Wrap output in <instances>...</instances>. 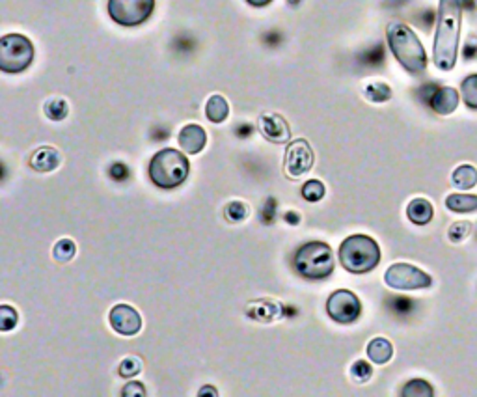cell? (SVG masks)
<instances>
[{
    "label": "cell",
    "mask_w": 477,
    "mask_h": 397,
    "mask_svg": "<svg viewBox=\"0 0 477 397\" xmlns=\"http://www.w3.org/2000/svg\"><path fill=\"white\" fill-rule=\"evenodd\" d=\"M462 0H440L438 6L437 35H434V66L451 71L457 64L459 38H461Z\"/></svg>",
    "instance_id": "obj_1"
},
{
    "label": "cell",
    "mask_w": 477,
    "mask_h": 397,
    "mask_svg": "<svg viewBox=\"0 0 477 397\" xmlns=\"http://www.w3.org/2000/svg\"><path fill=\"white\" fill-rule=\"evenodd\" d=\"M388 45L395 60L401 64L410 75H422L427 69V55L422 41L412 32L410 26L403 23H390L386 30Z\"/></svg>",
    "instance_id": "obj_2"
},
{
    "label": "cell",
    "mask_w": 477,
    "mask_h": 397,
    "mask_svg": "<svg viewBox=\"0 0 477 397\" xmlns=\"http://www.w3.org/2000/svg\"><path fill=\"white\" fill-rule=\"evenodd\" d=\"M191 172V162L183 155L181 151L174 150V147H166L159 153L153 155L147 168L151 183L159 189H177L179 185L185 183Z\"/></svg>",
    "instance_id": "obj_3"
},
{
    "label": "cell",
    "mask_w": 477,
    "mask_h": 397,
    "mask_svg": "<svg viewBox=\"0 0 477 397\" xmlns=\"http://www.w3.org/2000/svg\"><path fill=\"white\" fill-rule=\"evenodd\" d=\"M337 256L345 271L352 274H366L381 262V248L373 237L358 233V235L347 237L339 247Z\"/></svg>",
    "instance_id": "obj_4"
},
{
    "label": "cell",
    "mask_w": 477,
    "mask_h": 397,
    "mask_svg": "<svg viewBox=\"0 0 477 397\" xmlns=\"http://www.w3.org/2000/svg\"><path fill=\"white\" fill-rule=\"evenodd\" d=\"M295 271L306 280H325L334 272V254L327 242L312 241L296 250Z\"/></svg>",
    "instance_id": "obj_5"
},
{
    "label": "cell",
    "mask_w": 477,
    "mask_h": 397,
    "mask_svg": "<svg viewBox=\"0 0 477 397\" xmlns=\"http://www.w3.org/2000/svg\"><path fill=\"white\" fill-rule=\"evenodd\" d=\"M34 62V45L23 34H6L0 40V69L10 75L23 73Z\"/></svg>",
    "instance_id": "obj_6"
},
{
    "label": "cell",
    "mask_w": 477,
    "mask_h": 397,
    "mask_svg": "<svg viewBox=\"0 0 477 397\" xmlns=\"http://www.w3.org/2000/svg\"><path fill=\"white\" fill-rule=\"evenodd\" d=\"M108 16L120 26L144 25L155 10V0H108Z\"/></svg>",
    "instance_id": "obj_7"
},
{
    "label": "cell",
    "mask_w": 477,
    "mask_h": 397,
    "mask_svg": "<svg viewBox=\"0 0 477 397\" xmlns=\"http://www.w3.org/2000/svg\"><path fill=\"white\" fill-rule=\"evenodd\" d=\"M384 281L397 291H416L431 286L432 278L410 263H393L384 274Z\"/></svg>",
    "instance_id": "obj_8"
},
{
    "label": "cell",
    "mask_w": 477,
    "mask_h": 397,
    "mask_svg": "<svg viewBox=\"0 0 477 397\" xmlns=\"http://www.w3.org/2000/svg\"><path fill=\"white\" fill-rule=\"evenodd\" d=\"M327 312L337 325H352L362 315V302L349 289H337L328 297Z\"/></svg>",
    "instance_id": "obj_9"
},
{
    "label": "cell",
    "mask_w": 477,
    "mask_h": 397,
    "mask_svg": "<svg viewBox=\"0 0 477 397\" xmlns=\"http://www.w3.org/2000/svg\"><path fill=\"white\" fill-rule=\"evenodd\" d=\"M315 155H313L312 146L308 144L304 138H296L291 144H287L286 159H284V172L287 177L296 179V177L304 176L313 168Z\"/></svg>",
    "instance_id": "obj_10"
},
{
    "label": "cell",
    "mask_w": 477,
    "mask_h": 397,
    "mask_svg": "<svg viewBox=\"0 0 477 397\" xmlns=\"http://www.w3.org/2000/svg\"><path fill=\"white\" fill-rule=\"evenodd\" d=\"M108 323L120 336H136L142 328V317L129 304H116L108 313Z\"/></svg>",
    "instance_id": "obj_11"
},
{
    "label": "cell",
    "mask_w": 477,
    "mask_h": 397,
    "mask_svg": "<svg viewBox=\"0 0 477 397\" xmlns=\"http://www.w3.org/2000/svg\"><path fill=\"white\" fill-rule=\"evenodd\" d=\"M257 129L263 135V138L272 144H287L291 140V129L286 118L276 112H266L257 120Z\"/></svg>",
    "instance_id": "obj_12"
},
{
    "label": "cell",
    "mask_w": 477,
    "mask_h": 397,
    "mask_svg": "<svg viewBox=\"0 0 477 397\" xmlns=\"http://www.w3.org/2000/svg\"><path fill=\"white\" fill-rule=\"evenodd\" d=\"M177 142H179V147H181L185 153H191V155H196L200 153L207 144V135L206 129L198 123H189L179 131L177 135Z\"/></svg>",
    "instance_id": "obj_13"
},
{
    "label": "cell",
    "mask_w": 477,
    "mask_h": 397,
    "mask_svg": "<svg viewBox=\"0 0 477 397\" xmlns=\"http://www.w3.org/2000/svg\"><path fill=\"white\" fill-rule=\"evenodd\" d=\"M431 103V108L440 116H447V114H453L457 111L459 106V94L455 88L451 86H442V88H437L434 94L429 99Z\"/></svg>",
    "instance_id": "obj_14"
},
{
    "label": "cell",
    "mask_w": 477,
    "mask_h": 397,
    "mask_svg": "<svg viewBox=\"0 0 477 397\" xmlns=\"http://www.w3.org/2000/svg\"><path fill=\"white\" fill-rule=\"evenodd\" d=\"M62 162L60 151L55 150L50 146L38 147V150L32 153L30 157V168L40 174H49V172H55Z\"/></svg>",
    "instance_id": "obj_15"
},
{
    "label": "cell",
    "mask_w": 477,
    "mask_h": 397,
    "mask_svg": "<svg viewBox=\"0 0 477 397\" xmlns=\"http://www.w3.org/2000/svg\"><path fill=\"white\" fill-rule=\"evenodd\" d=\"M248 315L259 323H272L280 317V304L274 301H257L248 306Z\"/></svg>",
    "instance_id": "obj_16"
},
{
    "label": "cell",
    "mask_w": 477,
    "mask_h": 397,
    "mask_svg": "<svg viewBox=\"0 0 477 397\" xmlns=\"http://www.w3.org/2000/svg\"><path fill=\"white\" fill-rule=\"evenodd\" d=\"M432 215H434V209H432L431 201L425 200V198H416L412 200L407 207V216L408 220L417 224V226H425L432 220Z\"/></svg>",
    "instance_id": "obj_17"
},
{
    "label": "cell",
    "mask_w": 477,
    "mask_h": 397,
    "mask_svg": "<svg viewBox=\"0 0 477 397\" xmlns=\"http://www.w3.org/2000/svg\"><path fill=\"white\" fill-rule=\"evenodd\" d=\"M367 357L373 364L390 362L393 357L392 343L388 342L386 337H373L371 342L367 343Z\"/></svg>",
    "instance_id": "obj_18"
},
{
    "label": "cell",
    "mask_w": 477,
    "mask_h": 397,
    "mask_svg": "<svg viewBox=\"0 0 477 397\" xmlns=\"http://www.w3.org/2000/svg\"><path fill=\"white\" fill-rule=\"evenodd\" d=\"M206 116L213 123H222L230 116V105L222 96H211L206 103Z\"/></svg>",
    "instance_id": "obj_19"
},
{
    "label": "cell",
    "mask_w": 477,
    "mask_h": 397,
    "mask_svg": "<svg viewBox=\"0 0 477 397\" xmlns=\"http://www.w3.org/2000/svg\"><path fill=\"white\" fill-rule=\"evenodd\" d=\"M446 207L453 213L477 211V196L473 194H451L446 198Z\"/></svg>",
    "instance_id": "obj_20"
},
{
    "label": "cell",
    "mask_w": 477,
    "mask_h": 397,
    "mask_svg": "<svg viewBox=\"0 0 477 397\" xmlns=\"http://www.w3.org/2000/svg\"><path fill=\"white\" fill-rule=\"evenodd\" d=\"M453 185L457 186V189H462V191H468V189H472L476 186L477 183V170L473 166L470 164H462L459 168H455L451 176Z\"/></svg>",
    "instance_id": "obj_21"
},
{
    "label": "cell",
    "mask_w": 477,
    "mask_h": 397,
    "mask_svg": "<svg viewBox=\"0 0 477 397\" xmlns=\"http://www.w3.org/2000/svg\"><path fill=\"white\" fill-rule=\"evenodd\" d=\"M401 396L405 397H432L434 396V390L429 384L427 381L423 379H412L408 381L401 390Z\"/></svg>",
    "instance_id": "obj_22"
},
{
    "label": "cell",
    "mask_w": 477,
    "mask_h": 397,
    "mask_svg": "<svg viewBox=\"0 0 477 397\" xmlns=\"http://www.w3.org/2000/svg\"><path fill=\"white\" fill-rule=\"evenodd\" d=\"M364 96L373 103H386L392 97V88L386 82H369L364 88Z\"/></svg>",
    "instance_id": "obj_23"
},
{
    "label": "cell",
    "mask_w": 477,
    "mask_h": 397,
    "mask_svg": "<svg viewBox=\"0 0 477 397\" xmlns=\"http://www.w3.org/2000/svg\"><path fill=\"white\" fill-rule=\"evenodd\" d=\"M75 254H77V245L71 241V239H60V241L55 245V248H52V257L60 263L71 262V259L75 257Z\"/></svg>",
    "instance_id": "obj_24"
},
{
    "label": "cell",
    "mask_w": 477,
    "mask_h": 397,
    "mask_svg": "<svg viewBox=\"0 0 477 397\" xmlns=\"http://www.w3.org/2000/svg\"><path fill=\"white\" fill-rule=\"evenodd\" d=\"M43 111H45V116L49 120L62 121L66 120L67 114H69V106H67V103L64 99H50L45 103Z\"/></svg>",
    "instance_id": "obj_25"
},
{
    "label": "cell",
    "mask_w": 477,
    "mask_h": 397,
    "mask_svg": "<svg viewBox=\"0 0 477 397\" xmlns=\"http://www.w3.org/2000/svg\"><path fill=\"white\" fill-rule=\"evenodd\" d=\"M461 91H462V99H464L466 106L476 108L477 111V73L466 77V79L462 81Z\"/></svg>",
    "instance_id": "obj_26"
},
{
    "label": "cell",
    "mask_w": 477,
    "mask_h": 397,
    "mask_svg": "<svg viewBox=\"0 0 477 397\" xmlns=\"http://www.w3.org/2000/svg\"><path fill=\"white\" fill-rule=\"evenodd\" d=\"M302 198L306 201H319L322 200V196H325V192H327V189H325V185H322L321 181H317V179H312V181H308L302 185Z\"/></svg>",
    "instance_id": "obj_27"
},
{
    "label": "cell",
    "mask_w": 477,
    "mask_h": 397,
    "mask_svg": "<svg viewBox=\"0 0 477 397\" xmlns=\"http://www.w3.org/2000/svg\"><path fill=\"white\" fill-rule=\"evenodd\" d=\"M142 371V360L138 357H127L125 360H121L118 373L123 379H133Z\"/></svg>",
    "instance_id": "obj_28"
},
{
    "label": "cell",
    "mask_w": 477,
    "mask_h": 397,
    "mask_svg": "<svg viewBox=\"0 0 477 397\" xmlns=\"http://www.w3.org/2000/svg\"><path fill=\"white\" fill-rule=\"evenodd\" d=\"M224 215H226L228 222H242L248 216V207L242 203V201H230L224 209Z\"/></svg>",
    "instance_id": "obj_29"
},
{
    "label": "cell",
    "mask_w": 477,
    "mask_h": 397,
    "mask_svg": "<svg viewBox=\"0 0 477 397\" xmlns=\"http://www.w3.org/2000/svg\"><path fill=\"white\" fill-rule=\"evenodd\" d=\"M371 375H373V367L369 366L366 360H357V362L352 364L351 377L354 382H360V384H364V382H367L369 379H371Z\"/></svg>",
    "instance_id": "obj_30"
},
{
    "label": "cell",
    "mask_w": 477,
    "mask_h": 397,
    "mask_svg": "<svg viewBox=\"0 0 477 397\" xmlns=\"http://www.w3.org/2000/svg\"><path fill=\"white\" fill-rule=\"evenodd\" d=\"M17 321H19V317H17V312L13 308L8 306V304L0 308V330L10 332L11 328L17 327Z\"/></svg>",
    "instance_id": "obj_31"
},
{
    "label": "cell",
    "mask_w": 477,
    "mask_h": 397,
    "mask_svg": "<svg viewBox=\"0 0 477 397\" xmlns=\"http://www.w3.org/2000/svg\"><path fill=\"white\" fill-rule=\"evenodd\" d=\"M472 233V224L470 222H455L449 226V232H447V237H449V241L451 242H461L464 241L468 235Z\"/></svg>",
    "instance_id": "obj_32"
},
{
    "label": "cell",
    "mask_w": 477,
    "mask_h": 397,
    "mask_svg": "<svg viewBox=\"0 0 477 397\" xmlns=\"http://www.w3.org/2000/svg\"><path fill=\"white\" fill-rule=\"evenodd\" d=\"M146 393H147L146 388H144L142 382H127L125 386L121 388V396H125V397H131V396L144 397Z\"/></svg>",
    "instance_id": "obj_33"
},
{
    "label": "cell",
    "mask_w": 477,
    "mask_h": 397,
    "mask_svg": "<svg viewBox=\"0 0 477 397\" xmlns=\"http://www.w3.org/2000/svg\"><path fill=\"white\" fill-rule=\"evenodd\" d=\"M198 396H218V390H216V388H213V386H203L200 390V392H198Z\"/></svg>",
    "instance_id": "obj_34"
},
{
    "label": "cell",
    "mask_w": 477,
    "mask_h": 397,
    "mask_svg": "<svg viewBox=\"0 0 477 397\" xmlns=\"http://www.w3.org/2000/svg\"><path fill=\"white\" fill-rule=\"evenodd\" d=\"M248 4L254 6V8H265V6H269L272 2V0H247Z\"/></svg>",
    "instance_id": "obj_35"
},
{
    "label": "cell",
    "mask_w": 477,
    "mask_h": 397,
    "mask_svg": "<svg viewBox=\"0 0 477 397\" xmlns=\"http://www.w3.org/2000/svg\"><path fill=\"white\" fill-rule=\"evenodd\" d=\"M301 2H302V0H287V4H289V6H293V8H295V6H298V4H301Z\"/></svg>",
    "instance_id": "obj_36"
}]
</instances>
